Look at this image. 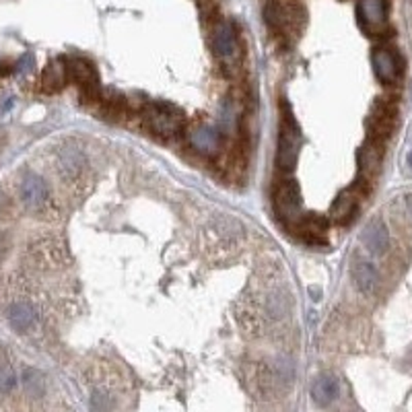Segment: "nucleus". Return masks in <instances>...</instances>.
<instances>
[{
  "mask_svg": "<svg viewBox=\"0 0 412 412\" xmlns=\"http://www.w3.org/2000/svg\"><path fill=\"white\" fill-rule=\"evenodd\" d=\"M146 126L163 136V139H170V136H175L182 128H184V114L173 107V105H167V103H153L145 114Z\"/></svg>",
  "mask_w": 412,
  "mask_h": 412,
  "instance_id": "f257e3e1",
  "label": "nucleus"
},
{
  "mask_svg": "<svg viewBox=\"0 0 412 412\" xmlns=\"http://www.w3.org/2000/svg\"><path fill=\"white\" fill-rule=\"evenodd\" d=\"M301 146V132L297 124L293 122L289 112L285 110L281 132H278V153H276V165L281 171H291V167L297 161V153Z\"/></svg>",
  "mask_w": 412,
  "mask_h": 412,
  "instance_id": "f03ea898",
  "label": "nucleus"
},
{
  "mask_svg": "<svg viewBox=\"0 0 412 412\" xmlns=\"http://www.w3.org/2000/svg\"><path fill=\"white\" fill-rule=\"evenodd\" d=\"M272 204L281 218L297 220L301 217V192L293 179H281L272 190Z\"/></svg>",
  "mask_w": 412,
  "mask_h": 412,
  "instance_id": "7ed1b4c3",
  "label": "nucleus"
},
{
  "mask_svg": "<svg viewBox=\"0 0 412 412\" xmlns=\"http://www.w3.org/2000/svg\"><path fill=\"white\" fill-rule=\"evenodd\" d=\"M21 200L29 211H40L44 208V204L48 202L49 188L46 179L35 173V171H27L21 179Z\"/></svg>",
  "mask_w": 412,
  "mask_h": 412,
  "instance_id": "20e7f679",
  "label": "nucleus"
},
{
  "mask_svg": "<svg viewBox=\"0 0 412 412\" xmlns=\"http://www.w3.org/2000/svg\"><path fill=\"white\" fill-rule=\"evenodd\" d=\"M357 15L361 27L369 33H379L388 25V2L386 0H359Z\"/></svg>",
  "mask_w": 412,
  "mask_h": 412,
  "instance_id": "39448f33",
  "label": "nucleus"
},
{
  "mask_svg": "<svg viewBox=\"0 0 412 412\" xmlns=\"http://www.w3.org/2000/svg\"><path fill=\"white\" fill-rule=\"evenodd\" d=\"M264 19L270 25V29L278 31V33H289L295 29V25L301 23V17H297L295 8L283 2H268L264 6Z\"/></svg>",
  "mask_w": 412,
  "mask_h": 412,
  "instance_id": "423d86ee",
  "label": "nucleus"
},
{
  "mask_svg": "<svg viewBox=\"0 0 412 412\" xmlns=\"http://www.w3.org/2000/svg\"><path fill=\"white\" fill-rule=\"evenodd\" d=\"M213 49L218 58L223 60H235L240 54V42H237V33L231 23H218L213 31Z\"/></svg>",
  "mask_w": 412,
  "mask_h": 412,
  "instance_id": "0eeeda50",
  "label": "nucleus"
},
{
  "mask_svg": "<svg viewBox=\"0 0 412 412\" xmlns=\"http://www.w3.org/2000/svg\"><path fill=\"white\" fill-rule=\"evenodd\" d=\"M371 64H373L375 76L386 85H392L400 74V62H398L396 54L388 48L375 49L371 54Z\"/></svg>",
  "mask_w": 412,
  "mask_h": 412,
  "instance_id": "6e6552de",
  "label": "nucleus"
},
{
  "mask_svg": "<svg viewBox=\"0 0 412 412\" xmlns=\"http://www.w3.org/2000/svg\"><path fill=\"white\" fill-rule=\"evenodd\" d=\"M396 126V110L389 107L386 103H377L375 110L371 112L369 118V130H371V139L379 141V139H388Z\"/></svg>",
  "mask_w": 412,
  "mask_h": 412,
  "instance_id": "1a4fd4ad",
  "label": "nucleus"
},
{
  "mask_svg": "<svg viewBox=\"0 0 412 412\" xmlns=\"http://www.w3.org/2000/svg\"><path fill=\"white\" fill-rule=\"evenodd\" d=\"M363 243L375 256H382L389 249V231L382 218H373L363 229Z\"/></svg>",
  "mask_w": 412,
  "mask_h": 412,
  "instance_id": "9d476101",
  "label": "nucleus"
},
{
  "mask_svg": "<svg viewBox=\"0 0 412 412\" xmlns=\"http://www.w3.org/2000/svg\"><path fill=\"white\" fill-rule=\"evenodd\" d=\"M6 317H8V324L17 332H29L37 322V310L29 301H15L8 305Z\"/></svg>",
  "mask_w": 412,
  "mask_h": 412,
  "instance_id": "9b49d317",
  "label": "nucleus"
},
{
  "mask_svg": "<svg viewBox=\"0 0 412 412\" xmlns=\"http://www.w3.org/2000/svg\"><path fill=\"white\" fill-rule=\"evenodd\" d=\"M340 384L334 375H319L312 384V398L317 406H330L339 398Z\"/></svg>",
  "mask_w": 412,
  "mask_h": 412,
  "instance_id": "f8f14e48",
  "label": "nucleus"
},
{
  "mask_svg": "<svg viewBox=\"0 0 412 412\" xmlns=\"http://www.w3.org/2000/svg\"><path fill=\"white\" fill-rule=\"evenodd\" d=\"M190 145L202 155H215L220 148V134L213 126H196L190 132Z\"/></svg>",
  "mask_w": 412,
  "mask_h": 412,
  "instance_id": "ddd939ff",
  "label": "nucleus"
},
{
  "mask_svg": "<svg viewBox=\"0 0 412 412\" xmlns=\"http://www.w3.org/2000/svg\"><path fill=\"white\" fill-rule=\"evenodd\" d=\"M66 73H69V76H73V81H76L85 89H93L98 85L95 66L89 60H85V58H71L66 62Z\"/></svg>",
  "mask_w": 412,
  "mask_h": 412,
  "instance_id": "4468645a",
  "label": "nucleus"
},
{
  "mask_svg": "<svg viewBox=\"0 0 412 412\" xmlns=\"http://www.w3.org/2000/svg\"><path fill=\"white\" fill-rule=\"evenodd\" d=\"M353 281L359 287V291L371 293L377 287V283H379L377 268L373 266L369 260H365V258H357L353 262Z\"/></svg>",
  "mask_w": 412,
  "mask_h": 412,
  "instance_id": "2eb2a0df",
  "label": "nucleus"
},
{
  "mask_svg": "<svg viewBox=\"0 0 412 412\" xmlns=\"http://www.w3.org/2000/svg\"><path fill=\"white\" fill-rule=\"evenodd\" d=\"M359 206V196L355 190H344L342 194L334 200L332 208H330V217L334 218L336 223H346L348 218L355 215Z\"/></svg>",
  "mask_w": 412,
  "mask_h": 412,
  "instance_id": "dca6fc26",
  "label": "nucleus"
},
{
  "mask_svg": "<svg viewBox=\"0 0 412 412\" xmlns=\"http://www.w3.org/2000/svg\"><path fill=\"white\" fill-rule=\"evenodd\" d=\"M66 76H69V73H66V62H62V60L49 62L48 66L44 69V74H42V87H44V91L54 93V91L62 89L64 83H66Z\"/></svg>",
  "mask_w": 412,
  "mask_h": 412,
  "instance_id": "f3484780",
  "label": "nucleus"
},
{
  "mask_svg": "<svg viewBox=\"0 0 412 412\" xmlns=\"http://www.w3.org/2000/svg\"><path fill=\"white\" fill-rule=\"evenodd\" d=\"M328 223L322 217H299L297 218V233L310 242H322L326 237Z\"/></svg>",
  "mask_w": 412,
  "mask_h": 412,
  "instance_id": "a211bd4d",
  "label": "nucleus"
},
{
  "mask_svg": "<svg viewBox=\"0 0 412 412\" xmlns=\"http://www.w3.org/2000/svg\"><path fill=\"white\" fill-rule=\"evenodd\" d=\"M382 155H384V148L379 145V141L369 139V141L361 146V151H359V167L363 171L379 170V165H382Z\"/></svg>",
  "mask_w": 412,
  "mask_h": 412,
  "instance_id": "6ab92c4d",
  "label": "nucleus"
},
{
  "mask_svg": "<svg viewBox=\"0 0 412 412\" xmlns=\"http://www.w3.org/2000/svg\"><path fill=\"white\" fill-rule=\"evenodd\" d=\"M60 165H62L64 173L76 175L78 171L85 167V159H83V155L78 151H64L60 155Z\"/></svg>",
  "mask_w": 412,
  "mask_h": 412,
  "instance_id": "aec40b11",
  "label": "nucleus"
},
{
  "mask_svg": "<svg viewBox=\"0 0 412 412\" xmlns=\"http://www.w3.org/2000/svg\"><path fill=\"white\" fill-rule=\"evenodd\" d=\"M17 386V375L6 361H0V392H11Z\"/></svg>",
  "mask_w": 412,
  "mask_h": 412,
  "instance_id": "412c9836",
  "label": "nucleus"
},
{
  "mask_svg": "<svg viewBox=\"0 0 412 412\" xmlns=\"http://www.w3.org/2000/svg\"><path fill=\"white\" fill-rule=\"evenodd\" d=\"M4 258H6V242L4 237H0V264L4 262Z\"/></svg>",
  "mask_w": 412,
  "mask_h": 412,
  "instance_id": "4be33fe9",
  "label": "nucleus"
},
{
  "mask_svg": "<svg viewBox=\"0 0 412 412\" xmlns=\"http://www.w3.org/2000/svg\"><path fill=\"white\" fill-rule=\"evenodd\" d=\"M408 165L412 167V148H411V153H408Z\"/></svg>",
  "mask_w": 412,
  "mask_h": 412,
  "instance_id": "5701e85b",
  "label": "nucleus"
},
{
  "mask_svg": "<svg viewBox=\"0 0 412 412\" xmlns=\"http://www.w3.org/2000/svg\"><path fill=\"white\" fill-rule=\"evenodd\" d=\"M408 206H411V211H412V196L408 198Z\"/></svg>",
  "mask_w": 412,
  "mask_h": 412,
  "instance_id": "b1692460",
  "label": "nucleus"
}]
</instances>
